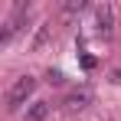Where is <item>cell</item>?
Instances as JSON below:
<instances>
[{"mask_svg":"<svg viewBox=\"0 0 121 121\" xmlns=\"http://www.w3.org/2000/svg\"><path fill=\"white\" fill-rule=\"evenodd\" d=\"M33 92H36V79H33V75H23V79H17L13 85H10V92H7V108H10V111H20Z\"/></svg>","mask_w":121,"mask_h":121,"instance_id":"obj_1","label":"cell"},{"mask_svg":"<svg viewBox=\"0 0 121 121\" xmlns=\"http://www.w3.org/2000/svg\"><path fill=\"white\" fill-rule=\"evenodd\" d=\"M95 20H98V30L105 33V36H108V33L115 30V13H111V7H108V3L95 10Z\"/></svg>","mask_w":121,"mask_h":121,"instance_id":"obj_2","label":"cell"},{"mask_svg":"<svg viewBox=\"0 0 121 121\" xmlns=\"http://www.w3.org/2000/svg\"><path fill=\"white\" fill-rule=\"evenodd\" d=\"M85 105H92V92L88 88H79V92H69V98H65V108H85Z\"/></svg>","mask_w":121,"mask_h":121,"instance_id":"obj_3","label":"cell"},{"mask_svg":"<svg viewBox=\"0 0 121 121\" xmlns=\"http://www.w3.org/2000/svg\"><path fill=\"white\" fill-rule=\"evenodd\" d=\"M46 115H49V105H46V101H33V108L26 111V118H30V121H43Z\"/></svg>","mask_w":121,"mask_h":121,"instance_id":"obj_4","label":"cell"},{"mask_svg":"<svg viewBox=\"0 0 121 121\" xmlns=\"http://www.w3.org/2000/svg\"><path fill=\"white\" fill-rule=\"evenodd\" d=\"M82 7H85V0H69L65 3V10H82Z\"/></svg>","mask_w":121,"mask_h":121,"instance_id":"obj_5","label":"cell"}]
</instances>
